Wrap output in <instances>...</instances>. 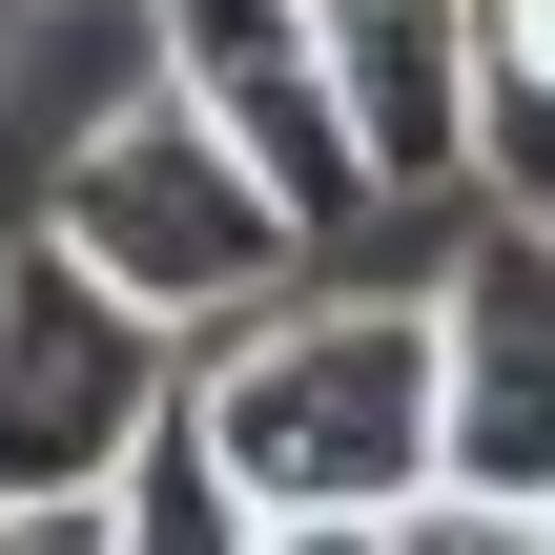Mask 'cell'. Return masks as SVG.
<instances>
[{
    "mask_svg": "<svg viewBox=\"0 0 555 555\" xmlns=\"http://www.w3.org/2000/svg\"><path fill=\"white\" fill-rule=\"evenodd\" d=\"M494 62H555V0H494Z\"/></svg>",
    "mask_w": 555,
    "mask_h": 555,
    "instance_id": "9c48e42d",
    "label": "cell"
},
{
    "mask_svg": "<svg viewBox=\"0 0 555 555\" xmlns=\"http://www.w3.org/2000/svg\"><path fill=\"white\" fill-rule=\"evenodd\" d=\"M41 21H62V0H0V82H21V41H41Z\"/></svg>",
    "mask_w": 555,
    "mask_h": 555,
    "instance_id": "30bf717a",
    "label": "cell"
},
{
    "mask_svg": "<svg viewBox=\"0 0 555 555\" xmlns=\"http://www.w3.org/2000/svg\"><path fill=\"white\" fill-rule=\"evenodd\" d=\"M185 412L247 494V555H391V515L453 474V330L433 288H268L185 350Z\"/></svg>",
    "mask_w": 555,
    "mask_h": 555,
    "instance_id": "6da1fadb",
    "label": "cell"
},
{
    "mask_svg": "<svg viewBox=\"0 0 555 555\" xmlns=\"http://www.w3.org/2000/svg\"><path fill=\"white\" fill-rule=\"evenodd\" d=\"M41 227L82 247V268H124L165 330H247L268 288H309V206H288V165L247 144V124H206L165 62H124V103L103 124H62V165H41Z\"/></svg>",
    "mask_w": 555,
    "mask_h": 555,
    "instance_id": "7a4b0ae2",
    "label": "cell"
},
{
    "mask_svg": "<svg viewBox=\"0 0 555 555\" xmlns=\"http://www.w3.org/2000/svg\"><path fill=\"white\" fill-rule=\"evenodd\" d=\"M330 62H350V124H371V185H391V206L474 185V62H494V0H330Z\"/></svg>",
    "mask_w": 555,
    "mask_h": 555,
    "instance_id": "8992f818",
    "label": "cell"
},
{
    "mask_svg": "<svg viewBox=\"0 0 555 555\" xmlns=\"http://www.w3.org/2000/svg\"><path fill=\"white\" fill-rule=\"evenodd\" d=\"M185 350L206 330H165L62 227L0 247V555H124V453L185 412Z\"/></svg>",
    "mask_w": 555,
    "mask_h": 555,
    "instance_id": "3957f363",
    "label": "cell"
},
{
    "mask_svg": "<svg viewBox=\"0 0 555 555\" xmlns=\"http://www.w3.org/2000/svg\"><path fill=\"white\" fill-rule=\"evenodd\" d=\"M474 185L555 206V62H474Z\"/></svg>",
    "mask_w": 555,
    "mask_h": 555,
    "instance_id": "ba28073f",
    "label": "cell"
},
{
    "mask_svg": "<svg viewBox=\"0 0 555 555\" xmlns=\"http://www.w3.org/2000/svg\"><path fill=\"white\" fill-rule=\"evenodd\" d=\"M124 21H144V62H165L206 124H247V144L288 165L309 227L391 206V185H371V124H350V62H330V0H124Z\"/></svg>",
    "mask_w": 555,
    "mask_h": 555,
    "instance_id": "277c9868",
    "label": "cell"
},
{
    "mask_svg": "<svg viewBox=\"0 0 555 555\" xmlns=\"http://www.w3.org/2000/svg\"><path fill=\"white\" fill-rule=\"evenodd\" d=\"M433 330H453V474L555 535V206H494L433 268Z\"/></svg>",
    "mask_w": 555,
    "mask_h": 555,
    "instance_id": "5b68a950",
    "label": "cell"
},
{
    "mask_svg": "<svg viewBox=\"0 0 555 555\" xmlns=\"http://www.w3.org/2000/svg\"><path fill=\"white\" fill-rule=\"evenodd\" d=\"M124 555H247V494H227L206 412H165V433L124 453Z\"/></svg>",
    "mask_w": 555,
    "mask_h": 555,
    "instance_id": "52a82bcc",
    "label": "cell"
}]
</instances>
